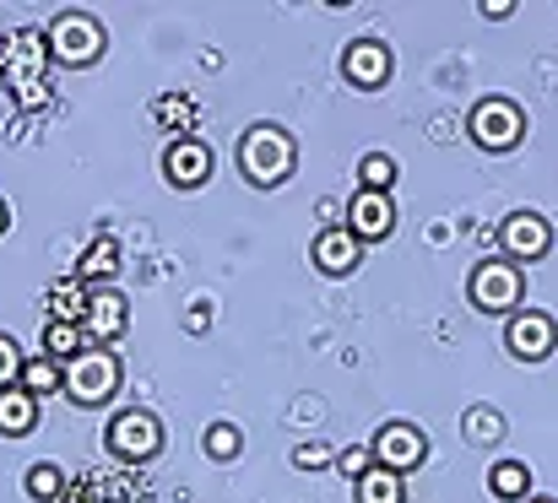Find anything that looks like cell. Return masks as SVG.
<instances>
[{"label": "cell", "mask_w": 558, "mask_h": 503, "mask_svg": "<svg viewBox=\"0 0 558 503\" xmlns=\"http://www.w3.org/2000/svg\"><path fill=\"white\" fill-rule=\"evenodd\" d=\"M109 450H114L125 466H142V461H153V455L163 450V422H158L153 412L131 406V412H120V417L109 422Z\"/></svg>", "instance_id": "obj_5"}, {"label": "cell", "mask_w": 558, "mask_h": 503, "mask_svg": "<svg viewBox=\"0 0 558 503\" xmlns=\"http://www.w3.org/2000/svg\"><path fill=\"white\" fill-rule=\"evenodd\" d=\"M342 71H348V82H359V87H379V82L390 76V49H385L379 38H359V44L342 54Z\"/></svg>", "instance_id": "obj_13"}, {"label": "cell", "mask_w": 558, "mask_h": 503, "mask_svg": "<svg viewBox=\"0 0 558 503\" xmlns=\"http://www.w3.org/2000/svg\"><path fill=\"white\" fill-rule=\"evenodd\" d=\"M22 352H16V341L11 335H0V390H11V384H22Z\"/></svg>", "instance_id": "obj_27"}, {"label": "cell", "mask_w": 558, "mask_h": 503, "mask_svg": "<svg viewBox=\"0 0 558 503\" xmlns=\"http://www.w3.org/2000/svg\"><path fill=\"white\" fill-rule=\"evenodd\" d=\"M293 163H299V152H293V142H288L277 125H250V131H244V142H239V168H244L250 184L277 189V184L293 173Z\"/></svg>", "instance_id": "obj_2"}, {"label": "cell", "mask_w": 558, "mask_h": 503, "mask_svg": "<svg viewBox=\"0 0 558 503\" xmlns=\"http://www.w3.org/2000/svg\"><path fill=\"white\" fill-rule=\"evenodd\" d=\"M359 260H364V244H359L348 228H326V233L315 238V266H320L326 277H353Z\"/></svg>", "instance_id": "obj_12"}, {"label": "cell", "mask_w": 558, "mask_h": 503, "mask_svg": "<svg viewBox=\"0 0 558 503\" xmlns=\"http://www.w3.org/2000/svg\"><path fill=\"white\" fill-rule=\"evenodd\" d=\"M369 455H374V466H385V471L407 477V471H417V466L428 461V439H423L412 422H385V428L374 433Z\"/></svg>", "instance_id": "obj_8"}, {"label": "cell", "mask_w": 558, "mask_h": 503, "mask_svg": "<svg viewBox=\"0 0 558 503\" xmlns=\"http://www.w3.org/2000/svg\"><path fill=\"white\" fill-rule=\"evenodd\" d=\"M505 341H510V352H515V357L537 363V357H548V352H554V320H548V315H515V320H510V331H505Z\"/></svg>", "instance_id": "obj_14"}, {"label": "cell", "mask_w": 558, "mask_h": 503, "mask_svg": "<svg viewBox=\"0 0 558 503\" xmlns=\"http://www.w3.org/2000/svg\"><path fill=\"white\" fill-rule=\"evenodd\" d=\"M5 222H11V211H5V200H0V238H5Z\"/></svg>", "instance_id": "obj_30"}, {"label": "cell", "mask_w": 558, "mask_h": 503, "mask_svg": "<svg viewBox=\"0 0 558 503\" xmlns=\"http://www.w3.org/2000/svg\"><path fill=\"white\" fill-rule=\"evenodd\" d=\"M114 271H120V238H114V233H98L93 249L76 260L71 277H76V282H93V277H114Z\"/></svg>", "instance_id": "obj_16"}, {"label": "cell", "mask_w": 558, "mask_h": 503, "mask_svg": "<svg viewBox=\"0 0 558 503\" xmlns=\"http://www.w3.org/2000/svg\"><path fill=\"white\" fill-rule=\"evenodd\" d=\"M131 326V309H125V298L120 293H93L87 298V315H82V331L87 341H98V346H109V341H120Z\"/></svg>", "instance_id": "obj_11"}, {"label": "cell", "mask_w": 558, "mask_h": 503, "mask_svg": "<svg viewBox=\"0 0 558 503\" xmlns=\"http://www.w3.org/2000/svg\"><path fill=\"white\" fill-rule=\"evenodd\" d=\"M104 54V27L87 11H60L49 27V60L60 65H93Z\"/></svg>", "instance_id": "obj_4"}, {"label": "cell", "mask_w": 558, "mask_h": 503, "mask_svg": "<svg viewBox=\"0 0 558 503\" xmlns=\"http://www.w3.org/2000/svg\"><path fill=\"white\" fill-rule=\"evenodd\" d=\"M499 244L515 255V260H543L554 249V228L537 217V211H510L499 222Z\"/></svg>", "instance_id": "obj_9"}, {"label": "cell", "mask_w": 558, "mask_h": 503, "mask_svg": "<svg viewBox=\"0 0 558 503\" xmlns=\"http://www.w3.org/2000/svg\"><path fill=\"white\" fill-rule=\"evenodd\" d=\"M27 493L38 503H54L65 499V477H60V466H49V461H38L33 471H27Z\"/></svg>", "instance_id": "obj_24"}, {"label": "cell", "mask_w": 558, "mask_h": 503, "mask_svg": "<svg viewBox=\"0 0 558 503\" xmlns=\"http://www.w3.org/2000/svg\"><path fill=\"white\" fill-rule=\"evenodd\" d=\"M65 390L76 395V406H104L120 390V357L109 346H87L82 357L65 363Z\"/></svg>", "instance_id": "obj_3"}, {"label": "cell", "mask_w": 558, "mask_h": 503, "mask_svg": "<svg viewBox=\"0 0 558 503\" xmlns=\"http://www.w3.org/2000/svg\"><path fill=\"white\" fill-rule=\"evenodd\" d=\"M49 315H54V320H65V326H82L87 298H82V282H76V277H60V282L49 287Z\"/></svg>", "instance_id": "obj_20"}, {"label": "cell", "mask_w": 558, "mask_h": 503, "mask_svg": "<svg viewBox=\"0 0 558 503\" xmlns=\"http://www.w3.org/2000/svg\"><path fill=\"white\" fill-rule=\"evenodd\" d=\"M466 131H472L477 147H488V152H510V147L526 136V114H521L515 103H505V98H488V103H477V109L466 114Z\"/></svg>", "instance_id": "obj_6"}, {"label": "cell", "mask_w": 558, "mask_h": 503, "mask_svg": "<svg viewBox=\"0 0 558 503\" xmlns=\"http://www.w3.org/2000/svg\"><path fill=\"white\" fill-rule=\"evenodd\" d=\"M359 179H364V189H379V195H390V184H396V158H385V152H364V163H359Z\"/></svg>", "instance_id": "obj_25"}, {"label": "cell", "mask_w": 558, "mask_h": 503, "mask_svg": "<svg viewBox=\"0 0 558 503\" xmlns=\"http://www.w3.org/2000/svg\"><path fill=\"white\" fill-rule=\"evenodd\" d=\"M0 44H5V38H0Z\"/></svg>", "instance_id": "obj_32"}, {"label": "cell", "mask_w": 558, "mask_h": 503, "mask_svg": "<svg viewBox=\"0 0 558 503\" xmlns=\"http://www.w3.org/2000/svg\"><path fill=\"white\" fill-rule=\"evenodd\" d=\"M337 461H342V471H353V477H364V471L374 466L369 450H348V455H337Z\"/></svg>", "instance_id": "obj_29"}, {"label": "cell", "mask_w": 558, "mask_h": 503, "mask_svg": "<svg viewBox=\"0 0 558 503\" xmlns=\"http://www.w3.org/2000/svg\"><path fill=\"white\" fill-rule=\"evenodd\" d=\"M206 173H211V152H206L201 142H174V147H169V179H174L180 189H195Z\"/></svg>", "instance_id": "obj_15"}, {"label": "cell", "mask_w": 558, "mask_h": 503, "mask_svg": "<svg viewBox=\"0 0 558 503\" xmlns=\"http://www.w3.org/2000/svg\"><path fill=\"white\" fill-rule=\"evenodd\" d=\"M293 461H299V466H310V471H320V466H331V461H337V450H326V444H310V450H299Z\"/></svg>", "instance_id": "obj_28"}, {"label": "cell", "mask_w": 558, "mask_h": 503, "mask_svg": "<svg viewBox=\"0 0 558 503\" xmlns=\"http://www.w3.org/2000/svg\"><path fill=\"white\" fill-rule=\"evenodd\" d=\"M22 390H27L33 401H44V395L65 390V368H60L54 357H38V363H27V368H22Z\"/></svg>", "instance_id": "obj_21"}, {"label": "cell", "mask_w": 558, "mask_h": 503, "mask_svg": "<svg viewBox=\"0 0 558 503\" xmlns=\"http://www.w3.org/2000/svg\"><path fill=\"white\" fill-rule=\"evenodd\" d=\"M461 433H466L472 444H499V439H505V417H499L494 406H472V412L461 417Z\"/></svg>", "instance_id": "obj_23"}, {"label": "cell", "mask_w": 558, "mask_h": 503, "mask_svg": "<svg viewBox=\"0 0 558 503\" xmlns=\"http://www.w3.org/2000/svg\"><path fill=\"white\" fill-rule=\"evenodd\" d=\"M526 503H554V499H526Z\"/></svg>", "instance_id": "obj_31"}, {"label": "cell", "mask_w": 558, "mask_h": 503, "mask_svg": "<svg viewBox=\"0 0 558 503\" xmlns=\"http://www.w3.org/2000/svg\"><path fill=\"white\" fill-rule=\"evenodd\" d=\"M359 503H407V488H401V477L396 471H385V466H369L364 477H359Z\"/></svg>", "instance_id": "obj_19"}, {"label": "cell", "mask_w": 558, "mask_h": 503, "mask_svg": "<svg viewBox=\"0 0 558 503\" xmlns=\"http://www.w3.org/2000/svg\"><path fill=\"white\" fill-rule=\"evenodd\" d=\"M82 341H87V331H82V326H65V320H49V331H44V346H49V357H54V363L82 357V352H87Z\"/></svg>", "instance_id": "obj_22"}, {"label": "cell", "mask_w": 558, "mask_h": 503, "mask_svg": "<svg viewBox=\"0 0 558 503\" xmlns=\"http://www.w3.org/2000/svg\"><path fill=\"white\" fill-rule=\"evenodd\" d=\"M390 228H396V206H390V195H379V189H359V195L348 200V233H353L359 244H379V238H390Z\"/></svg>", "instance_id": "obj_10"}, {"label": "cell", "mask_w": 558, "mask_h": 503, "mask_svg": "<svg viewBox=\"0 0 558 503\" xmlns=\"http://www.w3.org/2000/svg\"><path fill=\"white\" fill-rule=\"evenodd\" d=\"M521 293H526V277H521L510 260H483V266L472 271V304H477L483 315H510V309L521 304Z\"/></svg>", "instance_id": "obj_7"}, {"label": "cell", "mask_w": 558, "mask_h": 503, "mask_svg": "<svg viewBox=\"0 0 558 503\" xmlns=\"http://www.w3.org/2000/svg\"><path fill=\"white\" fill-rule=\"evenodd\" d=\"M0 71H5V87L16 93L22 109H44L49 103V82H44V60H49V33L38 27H22L0 44Z\"/></svg>", "instance_id": "obj_1"}, {"label": "cell", "mask_w": 558, "mask_h": 503, "mask_svg": "<svg viewBox=\"0 0 558 503\" xmlns=\"http://www.w3.org/2000/svg\"><path fill=\"white\" fill-rule=\"evenodd\" d=\"M33 422H38V401L22 384L0 390V433H27Z\"/></svg>", "instance_id": "obj_18"}, {"label": "cell", "mask_w": 558, "mask_h": 503, "mask_svg": "<svg viewBox=\"0 0 558 503\" xmlns=\"http://www.w3.org/2000/svg\"><path fill=\"white\" fill-rule=\"evenodd\" d=\"M488 493L499 503H526L532 499V471H526L521 461H499V466L488 471Z\"/></svg>", "instance_id": "obj_17"}, {"label": "cell", "mask_w": 558, "mask_h": 503, "mask_svg": "<svg viewBox=\"0 0 558 503\" xmlns=\"http://www.w3.org/2000/svg\"><path fill=\"white\" fill-rule=\"evenodd\" d=\"M206 455H211V461H233V455H239V428L211 422V428H206Z\"/></svg>", "instance_id": "obj_26"}]
</instances>
